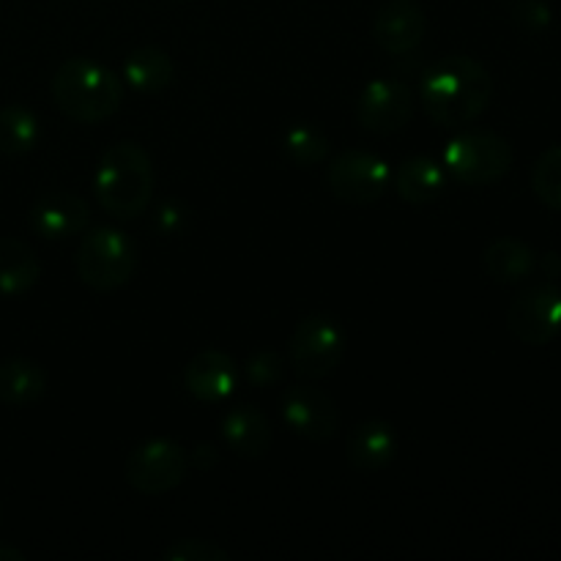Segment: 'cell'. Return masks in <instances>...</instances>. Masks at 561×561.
I'll return each instance as SVG.
<instances>
[{
  "label": "cell",
  "mask_w": 561,
  "mask_h": 561,
  "mask_svg": "<svg viewBox=\"0 0 561 561\" xmlns=\"http://www.w3.org/2000/svg\"><path fill=\"white\" fill-rule=\"evenodd\" d=\"M422 107L438 126L460 129L480 118L493 99V77L469 55H449L425 71L420 85Z\"/></svg>",
  "instance_id": "obj_1"
},
{
  "label": "cell",
  "mask_w": 561,
  "mask_h": 561,
  "mask_svg": "<svg viewBox=\"0 0 561 561\" xmlns=\"http://www.w3.org/2000/svg\"><path fill=\"white\" fill-rule=\"evenodd\" d=\"M53 99L66 118L102 124L124 104V80L93 58H69L53 75Z\"/></svg>",
  "instance_id": "obj_2"
},
{
  "label": "cell",
  "mask_w": 561,
  "mask_h": 561,
  "mask_svg": "<svg viewBox=\"0 0 561 561\" xmlns=\"http://www.w3.org/2000/svg\"><path fill=\"white\" fill-rule=\"evenodd\" d=\"M153 184V162L140 142L118 140L99 159L96 201L110 217H140L151 206Z\"/></svg>",
  "instance_id": "obj_3"
},
{
  "label": "cell",
  "mask_w": 561,
  "mask_h": 561,
  "mask_svg": "<svg viewBox=\"0 0 561 561\" xmlns=\"http://www.w3.org/2000/svg\"><path fill=\"white\" fill-rule=\"evenodd\" d=\"M515 153L507 137L488 129L455 135L444 148V170L463 186H491L513 170Z\"/></svg>",
  "instance_id": "obj_4"
},
{
  "label": "cell",
  "mask_w": 561,
  "mask_h": 561,
  "mask_svg": "<svg viewBox=\"0 0 561 561\" xmlns=\"http://www.w3.org/2000/svg\"><path fill=\"white\" fill-rule=\"evenodd\" d=\"M137 266V247L135 241L118 228H93L82 236L77 247L75 268L77 277L88 288L99 294H113L124 288L131 279Z\"/></svg>",
  "instance_id": "obj_5"
},
{
  "label": "cell",
  "mask_w": 561,
  "mask_h": 561,
  "mask_svg": "<svg viewBox=\"0 0 561 561\" xmlns=\"http://www.w3.org/2000/svg\"><path fill=\"white\" fill-rule=\"evenodd\" d=\"M345 354V334L334 318L310 312L296 323L288 340V359L305 378H327L337 370Z\"/></svg>",
  "instance_id": "obj_6"
},
{
  "label": "cell",
  "mask_w": 561,
  "mask_h": 561,
  "mask_svg": "<svg viewBox=\"0 0 561 561\" xmlns=\"http://www.w3.org/2000/svg\"><path fill=\"white\" fill-rule=\"evenodd\" d=\"M186 471H190L186 449L170 438H153L131 449L124 477L129 488L142 496H164L186 480Z\"/></svg>",
  "instance_id": "obj_7"
},
{
  "label": "cell",
  "mask_w": 561,
  "mask_h": 561,
  "mask_svg": "<svg viewBox=\"0 0 561 561\" xmlns=\"http://www.w3.org/2000/svg\"><path fill=\"white\" fill-rule=\"evenodd\" d=\"M329 190L337 201L348 203V206H370L383 197V192L389 190V164L383 162L378 153L370 151H345L329 164Z\"/></svg>",
  "instance_id": "obj_8"
},
{
  "label": "cell",
  "mask_w": 561,
  "mask_h": 561,
  "mask_svg": "<svg viewBox=\"0 0 561 561\" xmlns=\"http://www.w3.org/2000/svg\"><path fill=\"white\" fill-rule=\"evenodd\" d=\"M507 329L524 345L540 348V345L553 343L561 334V288L546 283L524 290L510 305Z\"/></svg>",
  "instance_id": "obj_9"
},
{
  "label": "cell",
  "mask_w": 561,
  "mask_h": 561,
  "mask_svg": "<svg viewBox=\"0 0 561 561\" xmlns=\"http://www.w3.org/2000/svg\"><path fill=\"white\" fill-rule=\"evenodd\" d=\"M414 115V93L403 80L376 77L356 99V121L373 135H394Z\"/></svg>",
  "instance_id": "obj_10"
},
{
  "label": "cell",
  "mask_w": 561,
  "mask_h": 561,
  "mask_svg": "<svg viewBox=\"0 0 561 561\" xmlns=\"http://www.w3.org/2000/svg\"><path fill=\"white\" fill-rule=\"evenodd\" d=\"M283 420L296 436L307 442H332L340 431V409L323 389L296 383L283 392Z\"/></svg>",
  "instance_id": "obj_11"
},
{
  "label": "cell",
  "mask_w": 561,
  "mask_h": 561,
  "mask_svg": "<svg viewBox=\"0 0 561 561\" xmlns=\"http://www.w3.org/2000/svg\"><path fill=\"white\" fill-rule=\"evenodd\" d=\"M427 16L414 0H389L376 11L373 42L387 55H409L425 42Z\"/></svg>",
  "instance_id": "obj_12"
},
{
  "label": "cell",
  "mask_w": 561,
  "mask_h": 561,
  "mask_svg": "<svg viewBox=\"0 0 561 561\" xmlns=\"http://www.w3.org/2000/svg\"><path fill=\"white\" fill-rule=\"evenodd\" d=\"M88 222H91V206L75 192L49 190L31 208V228L49 241L82 233Z\"/></svg>",
  "instance_id": "obj_13"
},
{
  "label": "cell",
  "mask_w": 561,
  "mask_h": 561,
  "mask_svg": "<svg viewBox=\"0 0 561 561\" xmlns=\"http://www.w3.org/2000/svg\"><path fill=\"white\" fill-rule=\"evenodd\" d=\"M239 370L225 351H201L184 367V387L203 403H222L236 392Z\"/></svg>",
  "instance_id": "obj_14"
},
{
  "label": "cell",
  "mask_w": 561,
  "mask_h": 561,
  "mask_svg": "<svg viewBox=\"0 0 561 561\" xmlns=\"http://www.w3.org/2000/svg\"><path fill=\"white\" fill-rule=\"evenodd\" d=\"M394 455H398V436L394 427L383 420L359 422L345 442V458L362 474L387 469Z\"/></svg>",
  "instance_id": "obj_15"
},
{
  "label": "cell",
  "mask_w": 561,
  "mask_h": 561,
  "mask_svg": "<svg viewBox=\"0 0 561 561\" xmlns=\"http://www.w3.org/2000/svg\"><path fill=\"white\" fill-rule=\"evenodd\" d=\"M222 438L239 458L257 460L272 447V422L255 405H236L222 416Z\"/></svg>",
  "instance_id": "obj_16"
},
{
  "label": "cell",
  "mask_w": 561,
  "mask_h": 561,
  "mask_svg": "<svg viewBox=\"0 0 561 561\" xmlns=\"http://www.w3.org/2000/svg\"><path fill=\"white\" fill-rule=\"evenodd\" d=\"M447 170L431 157H411L405 159L392 175V186L398 197L411 206H427V203L438 201L447 190Z\"/></svg>",
  "instance_id": "obj_17"
},
{
  "label": "cell",
  "mask_w": 561,
  "mask_h": 561,
  "mask_svg": "<svg viewBox=\"0 0 561 561\" xmlns=\"http://www.w3.org/2000/svg\"><path fill=\"white\" fill-rule=\"evenodd\" d=\"M482 266H485L488 277L493 283L502 285H518L537 268V252L531 250L526 241L513 239V236H502V239L491 241L482 252Z\"/></svg>",
  "instance_id": "obj_18"
},
{
  "label": "cell",
  "mask_w": 561,
  "mask_h": 561,
  "mask_svg": "<svg viewBox=\"0 0 561 561\" xmlns=\"http://www.w3.org/2000/svg\"><path fill=\"white\" fill-rule=\"evenodd\" d=\"M47 392V373L38 362L11 356L0 362V400L14 409H25Z\"/></svg>",
  "instance_id": "obj_19"
},
{
  "label": "cell",
  "mask_w": 561,
  "mask_h": 561,
  "mask_svg": "<svg viewBox=\"0 0 561 561\" xmlns=\"http://www.w3.org/2000/svg\"><path fill=\"white\" fill-rule=\"evenodd\" d=\"M42 277V263L31 244L14 236H0V294L22 296Z\"/></svg>",
  "instance_id": "obj_20"
},
{
  "label": "cell",
  "mask_w": 561,
  "mask_h": 561,
  "mask_svg": "<svg viewBox=\"0 0 561 561\" xmlns=\"http://www.w3.org/2000/svg\"><path fill=\"white\" fill-rule=\"evenodd\" d=\"M173 75L175 69L170 55L162 47H153V44L137 47L124 64L126 85L135 88L137 93H148V96L162 93L173 82Z\"/></svg>",
  "instance_id": "obj_21"
},
{
  "label": "cell",
  "mask_w": 561,
  "mask_h": 561,
  "mask_svg": "<svg viewBox=\"0 0 561 561\" xmlns=\"http://www.w3.org/2000/svg\"><path fill=\"white\" fill-rule=\"evenodd\" d=\"M42 126L33 110L22 104H5L0 110V153L3 157H25L36 148Z\"/></svg>",
  "instance_id": "obj_22"
},
{
  "label": "cell",
  "mask_w": 561,
  "mask_h": 561,
  "mask_svg": "<svg viewBox=\"0 0 561 561\" xmlns=\"http://www.w3.org/2000/svg\"><path fill=\"white\" fill-rule=\"evenodd\" d=\"M283 151L299 168L321 164L329 153V140L321 129L310 124H294L283 135Z\"/></svg>",
  "instance_id": "obj_23"
},
{
  "label": "cell",
  "mask_w": 561,
  "mask_h": 561,
  "mask_svg": "<svg viewBox=\"0 0 561 561\" xmlns=\"http://www.w3.org/2000/svg\"><path fill=\"white\" fill-rule=\"evenodd\" d=\"M531 190L542 206L561 211V146L548 148L531 168Z\"/></svg>",
  "instance_id": "obj_24"
},
{
  "label": "cell",
  "mask_w": 561,
  "mask_h": 561,
  "mask_svg": "<svg viewBox=\"0 0 561 561\" xmlns=\"http://www.w3.org/2000/svg\"><path fill=\"white\" fill-rule=\"evenodd\" d=\"M244 373L252 387H274L285 376V356L277 351H257L244 362Z\"/></svg>",
  "instance_id": "obj_25"
},
{
  "label": "cell",
  "mask_w": 561,
  "mask_h": 561,
  "mask_svg": "<svg viewBox=\"0 0 561 561\" xmlns=\"http://www.w3.org/2000/svg\"><path fill=\"white\" fill-rule=\"evenodd\" d=\"M162 559L168 561H228L230 553L222 546L211 540H197V537H186V540L173 542L164 548Z\"/></svg>",
  "instance_id": "obj_26"
},
{
  "label": "cell",
  "mask_w": 561,
  "mask_h": 561,
  "mask_svg": "<svg viewBox=\"0 0 561 561\" xmlns=\"http://www.w3.org/2000/svg\"><path fill=\"white\" fill-rule=\"evenodd\" d=\"M551 5L546 0H513V16L529 31H542L551 25Z\"/></svg>",
  "instance_id": "obj_27"
},
{
  "label": "cell",
  "mask_w": 561,
  "mask_h": 561,
  "mask_svg": "<svg viewBox=\"0 0 561 561\" xmlns=\"http://www.w3.org/2000/svg\"><path fill=\"white\" fill-rule=\"evenodd\" d=\"M186 222V214L181 211L175 203H162V206L157 208V228L162 230V233H179L181 228H184Z\"/></svg>",
  "instance_id": "obj_28"
},
{
  "label": "cell",
  "mask_w": 561,
  "mask_h": 561,
  "mask_svg": "<svg viewBox=\"0 0 561 561\" xmlns=\"http://www.w3.org/2000/svg\"><path fill=\"white\" fill-rule=\"evenodd\" d=\"M190 460L201 471H208V469H211V466H217V453H214L211 444H197V449H195V453H192Z\"/></svg>",
  "instance_id": "obj_29"
},
{
  "label": "cell",
  "mask_w": 561,
  "mask_h": 561,
  "mask_svg": "<svg viewBox=\"0 0 561 561\" xmlns=\"http://www.w3.org/2000/svg\"><path fill=\"white\" fill-rule=\"evenodd\" d=\"M27 557L14 546H0V561H25Z\"/></svg>",
  "instance_id": "obj_30"
},
{
  "label": "cell",
  "mask_w": 561,
  "mask_h": 561,
  "mask_svg": "<svg viewBox=\"0 0 561 561\" xmlns=\"http://www.w3.org/2000/svg\"><path fill=\"white\" fill-rule=\"evenodd\" d=\"M0 513H3V507H0Z\"/></svg>",
  "instance_id": "obj_31"
}]
</instances>
